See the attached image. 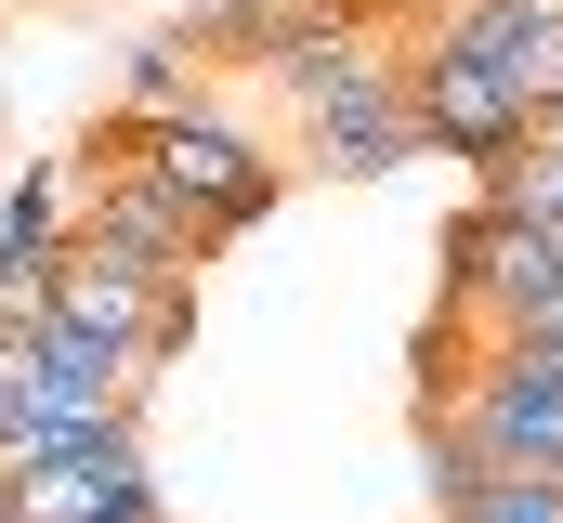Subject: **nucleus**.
Returning a JSON list of instances; mask_svg holds the SVG:
<instances>
[{
    "label": "nucleus",
    "instance_id": "nucleus-1",
    "mask_svg": "<svg viewBox=\"0 0 563 523\" xmlns=\"http://www.w3.org/2000/svg\"><path fill=\"white\" fill-rule=\"evenodd\" d=\"M263 66H276V92H288L301 170H328V183H380V170L432 157V144H420V105H407V53L341 40V26H288Z\"/></svg>",
    "mask_w": 563,
    "mask_h": 523
},
{
    "label": "nucleus",
    "instance_id": "nucleus-2",
    "mask_svg": "<svg viewBox=\"0 0 563 523\" xmlns=\"http://www.w3.org/2000/svg\"><path fill=\"white\" fill-rule=\"evenodd\" d=\"M79 157H132L157 197H184V210L210 223V249L250 236V223H276V197H288V157L236 119L223 92H197V105H170V119H132V105H119Z\"/></svg>",
    "mask_w": 563,
    "mask_h": 523
},
{
    "label": "nucleus",
    "instance_id": "nucleus-3",
    "mask_svg": "<svg viewBox=\"0 0 563 523\" xmlns=\"http://www.w3.org/2000/svg\"><path fill=\"white\" fill-rule=\"evenodd\" d=\"M40 314H53V327H92V341H119V354H144V367H170V354L197 341V275L132 262V249H106V236H66L53 275H40Z\"/></svg>",
    "mask_w": 563,
    "mask_h": 523
},
{
    "label": "nucleus",
    "instance_id": "nucleus-4",
    "mask_svg": "<svg viewBox=\"0 0 563 523\" xmlns=\"http://www.w3.org/2000/svg\"><path fill=\"white\" fill-rule=\"evenodd\" d=\"M0 523H170L144 419H79L40 471H0Z\"/></svg>",
    "mask_w": 563,
    "mask_h": 523
},
{
    "label": "nucleus",
    "instance_id": "nucleus-5",
    "mask_svg": "<svg viewBox=\"0 0 563 523\" xmlns=\"http://www.w3.org/2000/svg\"><path fill=\"white\" fill-rule=\"evenodd\" d=\"M432 419H459L498 471H563V367L538 341H485V367L459 405H432Z\"/></svg>",
    "mask_w": 563,
    "mask_h": 523
},
{
    "label": "nucleus",
    "instance_id": "nucleus-6",
    "mask_svg": "<svg viewBox=\"0 0 563 523\" xmlns=\"http://www.w3.org/2000/svg\"><path fill=\"white\" fill-rule=\"evenodd\" d=\"M407 105H420V144H432V157H472V170L511 157V144L538 131V105H525L498 66H472V53H445V40L407 53Z\"/></svg>",
    "mask_w": 563,
    "mask_h": 523
},
{
    "label": "nucleus",
    "instance_id": "nucleus-7",
    "mask_svg": "<svg viewBox=\"0 0 563 523\" xmlns=\"http://www.w3.org/2000/svg\"><path fill=\"white\" fill-rule=\"evenodd\" d=\"M445 53H472V66H498L538 131H563V0H445V26H432Z\"/></svg>",
    "mask_w": 563,
    "mask_h": 523
},
{
    "label": "nucleus",
    "instance_id": "nucleus-8",
    "mask_svg": "<svg viewBox=\"0 0 563 523\" xmlns=\"http://www.w3.org/2000/svg\"><path fill=\"white\" fill-rule=\"evenodd\" d=\"M79 236H106V249H132V262H170V275L210 262V223L184 197H157L132 157H79Z\"/></svg>",
    "mask_w": 563,
    "mask_h": 523
},
{
    "label": "nucleus",
    "instance_id": "nucleus-9",
    "mask_svg": "<svg viewBox=\"0 0 563 523\" xmlns=\"http://www.w3.org/2000/svg\"><path fill=\"white\" fill-rule=\"evenodd\" d=\"M26 354H40V419H66V432H79V419H132L144 380H157L144 354L92 341V327H53V314H40V341H26Z\"/></svg>",
    "mask_w": 563,
    "mask_h": 523
},
{
    "label": "nucleus",
    "instance_id": "nucleus-10",
    "mask_svg": "<svg viewBox=\"0 0 563 523\" xmlns=\"http://www.w3.org/2000/svg\"><path fill=\"white\" fill-rule=\"evenodd\" d=\"M66 236H79V170L66 157H26L13 197H0V301H40V275H53Z\"/></svg>",
    "mask_w": 563,
    "mask_h": 523
},
{
    "label": "nucleus",
    "instance_id": "nucleus-11",
    "mask_svg": "<svg viewBox=\"0 0 563 523\" xmlns=\"http://www.w3.org/2000/svg\"><path fill=\"white\" fill-rule=\"evenodd\" d=\"M472 197H485V210H525V223H563V131H525L511 157H485Z\"/></svg>",
    "mask_w": 563,
    "mask_h": 523
},
{
    "label": "nucleus",
    "instance_id": "nucleus-12",
    "mask_svg": "<svg viewBox=\"0 0 563 523\" xmlns=\"http://www.w3.org/2000/svg\"><path fill=\"white\" fill-rule=\"evenodd\" d=\"M432 523H563V471H485V485H459Z\"/></svg>",
    "mask_w": 563,
    "mask_h": 523
},
{
    "label": "nucleus",
    "instance_id": "nucleus-13",
    "mask_svg": "<svg viewBox=\"0 0 563 523\" xmlns=\"http://www.w3.org/2000/svg\"><path fill=\"white\" fill-rule=\"evenodd\" d=\"M210 79H197V26H170V40H144L132 53V119H170V105H197Z\"/></svg>",
    "mask_w": 563,
    "mask_h": 523
},
{
    "label": "nucleus",
    "instance_id": "nucleus-14",
    "mask_svg": "<svg viewBox=\"0 0 563 523\" xmlns=\"http://www.w3.org/2000/svg\"><path fill=\"white\" fill-rule=\"evenodd\" d=\"M26 341H40V301H0V445L40 419V354Z\"/></svg>",
    "mask_w": 563,
    "mask_h": 523
},
{
    "label": "nucleus",
    "instance_id": "nucleus-15",
    "mask_svg": "<svg viewBox=\"0 0 563 523\" xmlns=\"http://www.w3.org/2000/svg\"><path fill=\"white\" fill-rule=\"evenodd\" d=\"M538 354H551V367H563V314H551V327H538Z\"/></svg>",
    "mask_w": 563,
    "mask_h": 523
},
{
    "label": "nucleus",
    "instance_id": "nucleus-16",
    "mask_svg": "<svg viewBox=\"0 0 563 523\" xmlns=\"http://www.w3.org/2000/svg\"><path fill=\"white\" fill-rule=\"evenodd\" d=\"M551 249H563V223H551Z\"/></svg>",
    "mask_w": 563,
    "mask_h": 523
}]
</instances>
